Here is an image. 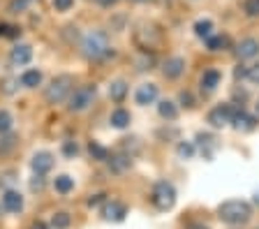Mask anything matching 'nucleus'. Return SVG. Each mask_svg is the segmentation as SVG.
Listing matches in <instances>:
<instances>
[{
    "label": "nucleus",
    "mask_w": 259,
    "mask_h": 229,
    "mask_svg": "<svg viewBox=\"0 0 259 229\" xmlns=\"http://www.w3.org/2000/svg\"><path fill=\"white\" fill-rule=\"evenodd\" d=\"M81 51H83V56L88 60H104L113 54L104 30H91V33H86V37L81 39Z\"/></svg>",
    "instance_id": "obj_1"
},
{
    "label": "nucleus",
    "mask_w": 259,
    "mask_h": 229,
    "mask_svg": "<svg viewBox=\"0 0 259 229\" xmlns=\"http://www.w3.org/2000/svg\"><path fill=\"white\" fill-rule=\"evenodd\" d=\"M218 215H220L222 222L227 224H243L248 222L250 215H252V208L248 202H241V199H232V202H225L218 208Z\"/></svg>",
    "instance_id": "obj_2"
},
{
    "label": "nucleus",
    "mask_w": 259,
    "mask_h": 229,
    "mask_svg": "<svg viewBox=\"0 0 259 229\" xmlns=\"http://www.w3.org/2000/svg\"><path fill=\"white\" fill-rule=\"evenodd\" d=\"M72 83H74V79H72L70 74L56 76L54 81L47 86V93H44L47 102H49V104H60V102H65V100L70 98V93H72Z\"/></svg>",
    "instance_id": "obj_3"
},
{
    "label": "nucleus",
    "mask_w": 259,
    "mask_h": 229,
    "mask_svg": "<svg viewBox=\"0 0 259 229\" xmlns=\"http://www.w3.org/2000/svg\"><path fill=\"white\" fill-rule=\"evenodd\" d=\"M151 199L157 211H169V208H174V204H176V190H174V186L169 180H157L155 188H153Z\"/></svg>",
    "instance_id": "obj_4"
},
{
    "label": "nucleus",
    "mask_w": 259,
    "mask_h": 229,
    "mask_svg": "<svg viewBox=\"0 0 259 229\" xmlns=\"http://www.w3.org/2000/svg\"><path fill=\"white\" fill-rule=\"evenodd\" d=\"M95 86H81L76 88L74 93H70V98H67V109L74 111V114H79V111H86L88 107L93 104V100H95Z\"/></svg>",
    "instance_id": "obj_5"
},
{
    "label": "nucleus",
    "mask_w": 259,
    "mask_h": 229,
    "mask_svg": "<svg viewBox=\"0 0 259 229\" xmlns=\"http://www.w3.org/2000/svg\"><path fill=\"white\" fill-rule=\"evenodd\" d=\"M234 107L232 104H220V107H215V109L208 114V123L213 127H225V125H229L232 123V118H234Z\"/></svg>",
    "instance_id": "obj_6"
},
{
    "label": "nucleus",
    "mask_w": 259,
    "mask_h": 229,
    "mask_svg": "<svg viewBox=\"0 0 259 229\" xmlns=\"http://www.w3.org/2000/svg\"><path fill=\"white\" fill-rule=\"evenodd\" d=\"M54 164H56V160H54V155H51L49 151L35 153V155H32V160H30L32 171H35V174H42V176L54 169Z\"/></svg>",
    "instance_id": "obj_7"
},
{
    "label": "nucleus",
    "mask_w": 259,
    "mask_h": 229,
    "mask_svg": "<svg viewBox=\"0 0 259 229\" xmlns=\"http://www.w3.org/2000/svg\"><path fill=\"white\" fill-rule=\"evenodd\" d=\"M0 204H3V211H7V213H21L23 195L19 190H5L3 197H0Z\"/></svg>",
    "instance_id": "obj_8"
},
{
    "label": "nucleus",
    "mask_w": 259,
    "mask_h": 229,
    "mask_svg": "<svg viewBox=\"0 0 259 229\" xmlns=\"http://www.w3.org/2000/svg\"><path fill=\"white\" fill-rule=\"evenodd\" d=\"M157 95H160V90H157L155 83H141V86L137 88L135 102L139 104V107H148V104H153L157 100Z\"/></svg>",
    "instance_id": "obj_9"
},
{
    "label": "nucleus",
    "mask_w": 259,
    "mask_h": 229,
    "mask_svg": "<svg viewBox=\"0 0 259 229\" xmlns=\"http://www.w3.org/2000/svg\"><path fill=\"white\" fill-rule=\"evenodd\" d=\"M102 215H104V220H111V222H120V220L127 215V206H125V204H120V202H116V199H111V202H104Z\"/></svg>",
    "instance_id": "obj_10"
},
{
    "label": "nucleus",
    "mask_w": 259,
    "mask_h": 229,
    "mask_svg": "<svg viewBox=\"0 0 259 229\" xmlns=\"http://www.w3.org/2000/svg\"><path fill=\"white\" fill-rule=\"evenodd\" d=\"M32 60V47L30 44H16L10 54V63L14 67H23Z\"/></svg>",
    "instance_id": "obj_11"
},
{
    "label": "nucleus",
    "mask_w": 259,
    "mask_h": 229,
    "mask_svg": "<svg viewBox=\"0 0 259 229\" xmlns=\"http://www.w3.org/2000/svg\"><path fill=\"white\" fill-rule=\"evenodd\" d=\"M185 72V58L181 56H171V58L164 60V65H162V74L167 76V79H178V76Z\"/></svg>",
    "instance_id": "obj_12"
},
{
    "label": "nucleus",
    "mask_w": 259,
    "mask_h": 229,
    "mask_svg": "<svg viewBox=\"0 0 259 229\" xmlns=\"http://www.w3.org/2000/svg\"><path fill=\"white\" fill-rule=\"evenodd\" d=\"M236 56L241 60H250L254 56H259V42L254 37H248V39H241L236 44Z\"/></svg>",
    "instance_id": "obj_13"
},
{
    "label": "nucleus",
    "mask_w": 259,
    "mask_h": 229,
    "mask_svg": "<svg viewBox=\"0 0 259 229\" xmlns=\"http://www.w3.org/2000/svg\"><path fill=\"white\" fill-rule=\"evenodd\" d=\"M232 123H234V127H236L238 132H250V130H254V127H257V118H254V116H250V114H245L243 109L234 111Z\"/></svg>",
    "instance_id": "obj_14"
},
{
    "label": "nucleus",
    "mask_w": 259,
    "mask_h": 229,
    "mask_svg": "<svg viewBox=\"0 0 259 229\" xmlns=\"http://www.w3.org/2000/svg\"><path fill=\"white\" fill-rule=\"evenodd\" d=\"M107 162H109V169H111L113 174H123V171L130 169L132 158H130V155H125V153H118V155H109Z\"/></svg>",
    "instance_id": "obj_15"
},
{
    "label": "nucleus",
    "mask_w": 259,
    "mask_h": 229,
    "mask_svg": "<svg viewBox=\"0 0 259 229\" xmlns=\"http://www.w3.org/2000/svg\"><path fill=\"white\" fill-rule=\"evenodd\" d=\"M220 81H222V74L218 70H213V67L201 74V88H204L206 93H213V90L220 86Z\"/></svg>",
    "instance_id": "obj_16"
},
{
    "label": "nucleus",
    "mask_w": 259,
    "mask_h": 229,
    "mask_svg": "<svg viewBox=\"0 0 259 229\" xmlns=\"http://www.w3.org/2000/svg\"><path fill=\"white\" fill-rule=\"evenodd\" d=\"M130 120H132V116H130L127 109H113L111 116H109V123H111V127H116V130H125V127L130 125Z\"/></svg>",
    "instance_id": "obj_17"
},
{
    "label": "nucleus",
    "mask_w": 259,
    "mask_h": 229,
    "mask_svg": "<svg viewBox=\"0 0 259 229\" xmlns=\"http://www.w3.org/2000/svg\"><path fill=\"white\" fill-rule=\"evenodd\" d=\"M125 95H127V83H125L123 79H116V81L109 83V98H111L113 102H123Z\"/></svg>",
    "instance_id": "obj_18"
},
{
    "label": "nucleus",
    "mask_w": 259,
    "mask_h": 229,
    "mask_svg": "<svg viewBox=\"0 0 259 229\" xmlns=\"http://www.w3.org/2000/svg\"><path fill=\"white\" fill-rule=\"evenodd\" d=\"M54 190L58 192V195H70L72 190H74V178L67 174L63 176H56L54 178Z\"/></svg>",
    "instance_id": "obj_19"
},
{
    "label": "nucleus",
    "mask_w": 259,
    "mask_h": 229,
    "mask_svg": "<svg viewBox=\"0 0 259 229\" xmlns=\"http://www.w3.org/2000/svg\"><path fill=\"white\" fill-rule=\"evenodd\" d=\"M42 83V72L39 70H26L21 74V86L23 88H37Z\"/></svg>",
    "instance_id": "obj_20"
},
{
    "label": "nucleus",
    "mask_w": 259,
    "mask_h": 229,
    "mask_svg": "<svg viewBox=\"0 0 259 229\" xmlns=\"http://www.w3.org/2000/svg\"><path fill=\"white\" fill-rule=\"evenodd\" d=\"M194 35L199 39H206L213 35V21L210 19H199V21L194 23Z\"/></svg>",
    "instance_id": "obj_21"
},
{
    "label": "nucleus",
    "mask_w": 259,
    "mask_h": 229,
    "mask_svg": "<svg viewBox=\"0 0 259 229\" xmlns=\"http://www.w3.org/2000/svg\"><path fill=\"white\" fill-rule=\"evenodd\" d=\"M157 111H160L162 118H167V120H174L178 116V109H176V104L171 102V100H162L160 104H157Z\"/></svg>",
    "instance_id": "obj_22"
},
{
    "label": "nucleus",
    "mask_w": 259,
    "mask_h": 229,
    "mask_svg": "<svg viewBox=\"0 0 259 229\" xmlns=\"http://www.w3.org/2000/svg\"><path fill=\"white\" fill-rule=\"evenodd\" d=\"M35 3H37V0H10L7 10H10V14H23V12H28Z\"/></svg>",
    "instance_id": "obj_23"
},
{
    "label": "nucleus",
    "mask_w": 259,
    "mask_h": 229,
    "mask_svg": "<svg viewBox=\"0 0 259 229\" xmlns=\"http://www.w3.org/2000/svg\"><path fill=\"white\" fill-rule=\"evenodd\" d=\"M88 153L93 155V160H100V162H107V158L111 155V153H109L107 148L102 146V144H97V142H91V144H88Z\"/></svg>",
    "instance_id": "obj_24"
},
{
    "label": "nucleus",
    "mask_w": 259,
    "mask_h": 229,
    "mask_svg": "<svg viewBox=\"0 0 259 229\" xmlns=\"http://www.w3.org/2000/svg\"><path fill=\"white\" fill-rule=\"evenodd\" d=\"M70 222H72L70 213H65V211L56 213L54 218H51V227H54V229H67V227H70Z\"/></svg>",
    "instance_id": "obj_25"
},
{
    "label": "nucleus",
    "mask_w": 259,
    "mask_h": 229,
    "mask_svg": "<svg viewBox=\"0 0 259 229\" xmlns=\"http://www.w3.org/2000/svg\"><path fill=\"white\" fill-rule=\"evenodd\" d=\"M206 47H208V51H220L227 47V37L225 35H210V37H206Z\"/></svg>",
    "instance_id": "obj_26"
},
{
    "label": "nucleus",
    "mask_w": 259,
    "mask_h": 229,
    "mask_svg": "<svg viewBox=\"0 0 259 229\" xmlns=\"http://www.w3.org/2000/svg\"><path fill=\"white\" fill-rule=\"evenodd\" d=\"M12 125H14L12 114L7 109H0V134H7V132L12 130Z\"/></svg>",
    "instance_id": "obj_27"
},
{
    "label": "nucleus",
    "mask_w": 259,
    "mask_h": 229,
    "mask_svg": "<svg viewBox=\"0 0 259 229\" xmlns=\"http://www.w3.org/2000/svg\"><path fill=\"white\" fill-rule=\"evenodd\" d=\"M176 153H178V155H181L183 160L194 158V144H192V142H181V144H178V148H176Z\"/></svg>",
    "instance_id": "obj_28"
},
{
    "label": "nucleus",
    "mask_w": 259,
    "mask_h": 229,
    "mask_svg": "<svg viewBox=\"0 0 259 229\" xmlns=\"http://www.w3.org/2000/svg\"><path fill=\"white\" fill-rule=\"evenodd\" d=\"M0 37H19V28L16 26H7V23H0Z\"/></svg>",
    "instance_id": "obj_29"
},
{
    "label": "nucleus",
    "mask_w": 259,
    "mask_h": 229,
    "mask_svg": "<svg viewBox=\"0 0 259 229\" xmlns=\"http://www.w3.org/2000/svg\"><path fill=\"white\" fill-rule=\"evenodd\" d=\"M245 14L248 17H259V0H245Z\"/></svg>",
    "instance_id": "obj_30"
},
{
    "label": "nucleus",
    "mask_w": 259,
    "mask_h": 229,
    "mask_svg": "<svg viewBox=\"0 0 259 229\" xmlns=\"http://www.w3.org/2000/svg\"><path fill=\"white\" fill-rule=\"evenodd\" d=\"M63 153L67 155V158H74V155H79V144H76V142H65L63 144Z\"/></svg>",
    "instance_id": "obj_31"
},
{
    "label": "nucleus",
    "mask_w": 259,
    "mask_h": 229,
    "mask_svg": "<svg viewBox=\"0 0 259 229\" xmlns=\"http://www.w3.org/2000/svg\"><path fill=\"white\" fill-rule=\"evenodd\" d=\"M72 5H74V0H54L56 12H70Z\"/></svg>",
    "instance_id": "obj_32"
},
{
    "label": "nucleus",
    "mask_w": 259,
    "mask_h": 229,
    "mask_svg": "<svg viewBox=\"0 0 259 229\" xmlns=\"http://www.w3.org/2000/svg\"><path fill=\"white\" fill-rule=\"evenodd\" d=\"M44 188V176L42 174H35V178L30 180V190L32 192H39Z\"/></svg>",
    "instance_id": "obj_33"
},
{
    "label": "nucleus",
    "mask_w": 259,
    "mask_h": 229,
    "mask_svg": "<svg viewBox=\"0 0 259 229\" xmlns=\"http://www.w3.org/2000/svg\"><path fill=\"white\" fill-rule=\"evenodd\" d=\"M245 79H250L252 83H257V86H259V65L248 67V72H245Z\"/></svg>",
    "instance_id": "obj_34"
},
{
    "label": "nucleus",
    "mask_w": 259,
    "mask_h": 229,
    "mask_svg": "<svg viewBox=\"0 0 259 229\" xmlns=\"http://www.w3.org/2000/svg\"><path fill=\"white\" fill-rule=\"evenodd\" d=\"M137 70H151V65H153V56H148V54H144L141 56V60L139 63H137Z\"/></svg>",
    "instance_id": "obj_35"
},
{
    "label": "nucleus",
    "mask_w": 259,
    "mask_h": 229,
    "mask_svg": "<svg viewBox=\"0 0 259 229\" xmlns=\"http://www.w3.org/2000/svg\"><path fill=\"white\" fill-rule=\"evenodd\" d=\"M181 104H183V107H188V109H192L194 107V98H192V93H181Z\"/></svg>",
    "instance_id": "obj_36"
},
{
    "label": "nucleus",
    "mask_w": 259,
    "mask_h": 229,
    "mask_svg": "<svg viewBox=\"0 0 259 229\" xmlns=\"http://www.w3.org/2000/svg\"><path fill=\"white\" fill-rule=\"evenodd\" d=\"M104 197H107V195H102V192H100V195H93L91 199H88V206H97V204L107 202V199H104Z\"/></svg>",
    "instance_id": "obj_37"
},
{
    "label": "nucleus",
    "mask_w": 259,
    "mask_h": 229,
    "mask_svg": "<svg viewBox=\"0 0 259 229\" xmlns=\"http://www.w3.org/2000/svg\"><path fill=\"white\" fill-rule=\"evenodd\" d=\"M14 142H16L14 136H7V139H5V144L0 146V151H7V148H12V146H14Z\"/></svg>",
    "instance_id": "obj_38"
},
{
    "label": "nucleus",
    "mask_w": 259,
    "mask_h": 229,
    "mask_svg": "<svg viewBox=\"0 0 259 229\" xmlns=\"http://www.w3.org/2000/svg\"><path fill=\"white\" fill-rule=\"evenodd\" d=\"M95 3H97V5H102V7H113L118 0H95Z\"/></svg>",
    "instance_id": "obj_39"
},
{
    "label": "nucleus",
    "mask_w": 259,
    "mask_h": 229,
    "mask_svg": "<svg viewBox=\"0 0 259 229\" xmlns=\"http://www.w3.org/2000/svg\"><path fill=\"white\" fill-rule=\"evenodd\" d=\"M30 229H49V227H47V222L37 220V222H32V224H30Z\"/></svg>",
    "instance_id": "obj_40"
},
{
    "label": "nucleus",
    "mask_w": 259,
    "mask_h": 229,
    "mask_svg": "<svg viewBox=\"0 0 259 229\" xmlns=\"http://www.w3.org/2000/svg\"><path fill=\"white\" fill-rule=\"evenodd\" d=\"M190 229H208V227H201V224H192Z\"/></svg>",
    "instance_id": "obj_41"
},
{
    "label": "nucleus",
    "mask_w": 259,
    "mask_h": 229,
    "mask_svg": "<svg viewBox=\"0 0 259 229\" xmlns=\"http://www.w3.org/2000/svg\"><path fill=\"white\" fill-rule=\"evenodd\" d=\"M132 3H148V0H132Z\"/></svg>",
    "instance_id": "obj_42"
},
{
    "label": "nucleus",
    "mask_w": 259,
    "mask_h": 229,
    "mask_svg": "<svg viewBox=\"0 0 259 229\" xmlns=\"http://www.w3.org/2000/svg\"><path fill=\"white\" fill-rule=\"evenodd\" d=\"M0 213H3V208H0Z\"/></svg>",
    "instance_id": "obj_43"
},
{
    "label": "nucleus",
    "mask_w": 259,
    "mask_h": 229,
    "mask_svg": "<svg viewBox=\"0 0 259 229\" xmlns=\"http://www.w3.org/2000/svg\"><path fill=\"white\" fill-rule=\"evenodd\" d=\"M257 107H259V104H257Z\"/></svg>",
    "instance_id": "obj_44"
}]
</instances>
